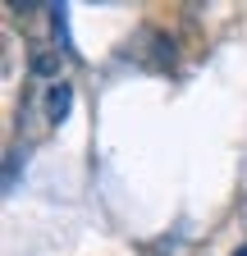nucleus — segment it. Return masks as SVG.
I'll return each mask as SVG.
<instances>
[{
	"label": "nucleus",
	"mask_w": 247,
	"mask_h": 256,
	"mask_svg": "<svg viewBox=\"0 0 247 256\" xmlns=\"http://www.w3.org/2000/svg\"><path fill=\"white\" fill-rule=\"evenodd\" d=\"M69 106H74V87L69 82H55L50 96H46V119L50 124H64L69 119Z\"/></svg>",
	"instance_id": "1"
},
{
	"label": "nucleus",
	"mask_w": 247,
	"mask_h": 256,
	"mask_svg": "<svg viewBox=\"0 0 247 256\" xmlns=\"http://www.w3.org/2000/svg\"><path fill=\"white\" fill-rule=\"evenodd\" d=\"M60 64H64V55H50V50H37V55H32V74L50 78V74H60Z\"/></svg>",
	"instance_id": "2"
},
{
	"label": "nucleus",
	"mask_w": 247,
	"mask_h": 256,
	"mask_svg": "<svg viewBox=\"0 0 247 256\" xmlns=\"http://www.w3.org/2000/svg\"><path fill=\"white\" fill-rule=\"evenodd\" d=\"M234 256H247V252H234Z\"/></svg>",
	"instance_id": "3"
}]
</instances>
